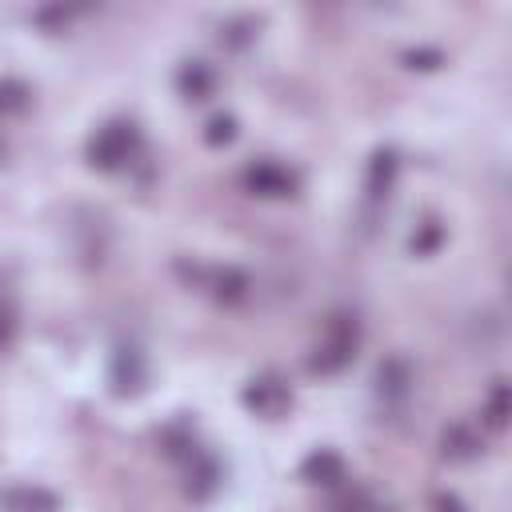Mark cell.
<instances>
[{"mask_svg": "<svg viewBox=\"0 0 512 512\" xmlns=\"http://www.w3.org/2000/svg\"><path fill=\"white\" fill-rule=\"evenodd\" d=\"M356 348H360V320L348 316V312H340V316H332L324 324V336H320V344H316V352H312L308 364H312V372L332 376V372H340V368L352 364Z\"/></svg>", "mask_w": 512, "mask_h": 512, "instance_id": "1", "label": "cell"}, {"mask_svg": "<svg viewBox=\"0 0 512 512\" xmlns=\"http://www.w3.org/2000/svg\"><path fill=\"white\" fill-rule=\"evenodd\" d=\"M136 148H140L136 124H132V120H108V124L96 128L92 140H88V164L100 168V172H116V168L132 164Z\"/></svg>", "mask_w": 512, "mask_h": 512, "instance_id": "2", "label": "cell"}, {"mask_svg": "<svg viewBox=\"0 0 512 512\" xmlns=\"http://www.w3.org/2000/svg\"><path fill=\"white\" fill-rule=\"evenodd\" d=\"M244 188L252 196H264V200H280V196H292L296 192V176L280 164V160H256L244 168Z\"/></svg>", "mask_w": 512, "mask_h": 512, "instance_id": "3", "label": "cell"}, {"mask_svg": "<svg viewBox=\"0 0 512 512\" xmlns=\"http://www.w3.org/2000/svg\"><path fill=\"white\" fill-rule=\"evenodd\" d=\"M108 380H112V392L116 396H136L144 392L148 384V360L136 344H120L112 352V368H108Z\"/></svg>", "mask_w": 512, "mask_h": 512, "instance_id": "4", "label": "cell"}, {"mask_svg": "<svg viewBox=\"0 0 512 512\" xmlns=\"http://www.w3.org/2000/svg\"><path fill=\"white\" fill-rule=\"evenodd\" d=\"M244 404L256 412V416H280L288 404H292V392H288V384L280 380V376H256V380H248V388H244Z\"/></svg>", "mask_w": 512, "mask_h": 512, "instance_id": "5", "label": "cell"}, {"mask_svg": "<svg viewBox=\"0 0 512 512\" xmlns=\"http://www.w3.org/2000/svg\"><path fill=\"white\" fill-rule=\"evenodd\" d=\"M396 172H400V156H396V148H380V152H372V160H368V176H364L368 204L388 200V192L396 188Z\"/></svg>", "mask_w": 512, "mask_h": 512, "instance_id": "6", "label": "cell"}, {"mask_svg": "<svg viewBox=\"0 0 512 512\" xmlns=\"http://www.w3.org/2000/svg\"><path fill=\"white\" fill-rule=\"evenodd\" d=\"M376 392L384 404H404L412 392V364L404 356H388L376 368Z\"/></svg>", "mask_w": 512, "mask_h": 512, "instance_id": "7", "label": "cell"}, {"mask_svg": "<svg viewBox=\"0 0 512 512\" xmlns=\"http://www.w3.org/2000/svg\"><path fill=\"white\" fill-rule=\"evenodd\" d=\"M204 288H208L220 304H240V300L248 296L252 280H248V272H240L236 264H224V268H208V272H204Z\"/></svg>", "mask_w": 512, "mask_h": 512, "instance_id": "8", "label": "cell"}, {"mask_svg": "<svg viewBox=\"0 0 512 512\" xmlns=\"http://www.w3.org/2000/svg\"><path fill=\"white\" fill-rule=\"evenodd\" d=\"M184 460H188V492H192L196 500H208V496L216 492V484H220V464H216V456L204 452V448H192Z\"/></svg>", "mask_w": 512, "mask_h": 512, "instance_id": "9", "label": "cell"}, {"mask_svg": "<svg viewBox=\"0 0 512 512\" xmlns=\"http://www.w3.org/2000/svg\"><path fill=\"white\" fill-rule=\"evenodd\" d=\"M176 88L184 100H208L216 92V72L204 60H184L176 72Z\"/></svg>", "mask_w": 512, "mask_h": 512, "instance_id": "10", "label": "cell"}, {"mask_svg": "<svg viewBox=\"0 0 512 512\" xmlns=\"http://www.w3.org/2000/svg\"><path fill=\"white\" fill-rule=\"evenodd\" d=\"M0 504L8 512H56V496L48 488H36V484H16V488H4L0 492Z\"/></svg>", "mask_w": 512, "mask_h": 512, "instance_id": "11", "label": "cell"}, {"mask_svg": "<svg viewBox=\"0 0 512 512\" xmlns=\"http://www.w3.org/2000/svg\"><path fill=\"white\" fill-rule=\"evenodd\" d=\"M300 476L312 480V484H340V480H344V460H340L332 448H316V452L300 464Z\"/></svg>", "mask_w": 512, "mask_h": 512, "instance_id": "12", "label": "cell"}, {"mask_svg": "<svg viewBox=\"0 0 512 512\" xmlns=\"http://www.w3.org/2000/svg\"><path fill=\"white\" fill-rule=\"evenodd\" d=\"M476 448H480V436H476L468 424H452V428L444 432V456L468 460V456H476Z\"/></svg>", "mask_w": 512, "mask_h": 512, "instance_id": "13", "label": "cell"}, {"mask_svg": "<svg viewBox=\"0 0 512 512\" xmlns=\"http://www.w3.org/2000/svg\"><path fill=\"white\" fill-rule=\"evenodd\" d=\"M480 416H484V424H488L492 432H504V424H508V384H504V380H496V388L488 392Z\"/></svg>", "mask_w": 512, "mask_h": 512, "instance_id": "14", "label": "cell"}, {"mask_svg": "<svg viewBox=\"0 0 512 512\" xmlns=\"http://www.w3.org/2000/svg\"><path fill=\"white\" fill-rule=\"evenodd\" d=\"M28 100H32V92H28L24 80H12V76L0 80V116H16V112H24Z\"/></svg>", "mask_w": 512, "mask_h": 512, "instance_id": "15", "label": "cell"}, {"mask_svg": "<svg viewBox=\"0 0 512 512\" xmlns=\"http://www.w3.org/2000/svg\"><path fill=\"white\" fill-rule=\"evenodd\" d=\"M412 252L416 256H432L440 244H444V224L440 220H424V224H416V232H412Z\"/></svg>", "mask_w": 512, "mask_h": 512, "instance_id": "16", "label": "cell"}, {"mask_svg": "<svg viewBox=\"0 0 512 512\" xmlns=\"http://www.w3.org/2000/svg\"><path fill=\"white\" fill-rule=\"evenodd\" d=\"M232 140H236V116H228V112L212 116V120H208V128H204V144L224 148V144H232Z\"/></svg>", "mask_w": 512, "mask_h": 512, "instance_id": "17", "label": "cell"}, {"mask_svg": "<svg viewBox=\"0 0 512 512\" xmlns=\"http://www.w3.org/2000/svg\"><path fill=\"white\" fill-rule=\"evenodd\" d=\"M252 36H256V20H232V24L220 28V40H224L228 48H244Z\"/></svg>", "mask_w": 512, "mask_h": 512, "instance_id": "18", "label": "cell"}, {"mask_svg": "<svg viewBox=\"0 0 512 512\" xmlns=\"http://www.w3.org/2000/svg\"><path fill=\"white\" fill-rule=\"evenodd\" d=\"M16 328H20L16 308H12L8 300H0V348H8V344L16 340Z\"/></svg>", "mask_w": 512, "mask_h": 512, "instance_id": "19", "label": "cell"}, {"mask_svg": "<svg viewBox=\"0 0 512 512\" xmlns=\"http://www.w3.org/2000/svg\"><path fill=\"white\" fill-rule=\"evenodd\" d=\"M408 64L412 68H436V64H444V56L436 48H420V52H408Z\"/></svg>", "mask_w": 512, "mask_h": 512, "instance_id": "20", "label": "cell"}, {"mask_svg": "<svg viewBox=\"0 0 512 512\" xmlns=\"http://www.w3.org/2000/svg\"><path fill=\"white\" fill-rule=\"evenodd\" d=\"M432 512H464V504L452 492H440V496H432Z\"/></svg>", "mask_w": 512, "mask_h": 512, "instance_id": "21", "label": "cell"}]
</instances>
